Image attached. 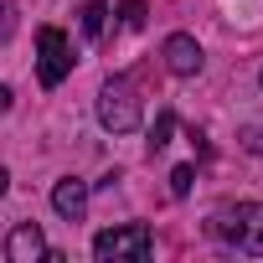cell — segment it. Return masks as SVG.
I'll list each match as a JSON object with an SVG mask.
<instances>
[{
    "mask_svg": "<svg viewBox=\"0 0 263 263\" xmlns=\"http://www.w3.org/2000/svg\"><path fill=\"white\" fill-rule=\"evenodd\" d=\"M140 114H145V103H140L135 78H108V83L98 88V124H103V129L129 135V129H140Z\"/></svg>",
    "mask_w": 263,
    "mask_h": 263,
    "instance_id": "2",
    "label": "cell"
},
{
    "mask_svg": "<svg viewBox=\"0 0 263 263\" xmlns=\"http://www.w3.org/2000/svg\"><path fill=\"white\" fill-rule=\"evenodd\" d=\"M119 26L124 31H140L145 26V0H124V6H119Z\"/></svg>",
    "mask_w": 263,
    "mask_h": 263,
    "instance_id": "9",
    "label": "cell"
},
{
    "mask_svg": "<svg viewBox=\"0 0 263 263\" xmlns=\"http://www.w3.org/2000/svg\"><path fill=\"white\" fill-rule=\"evenodd\" d=\"M52 206H57V217H67V222H83V212H88V181H78V176H62V181L52 186Z\"/></svg>",
    "mask_w": 263,
    "mask_h": 263,
    "instance_id": "6",
    "label": "cell"
},
{
    "mask_svg": "<svg viewBox=\"0 0 263 263\" xmlns=\"http://www.w3.org/2000/svg\"><path fill=\"white\" fill-rule=\"evenodd\" d=\"M165 67H171L176 78H196V72H201V47H196V36H186V31L165 36Z\"/></svg>",
    "mask_w": 263,
    "mask_h": 263,
    "instance_id": "5",
    "label": "cell"
},
{
    "mask_svg": "<svg viewBox=\"0 0 263 263\" xmlns=\"http://www.w3.org/2000/svg\"><path fill=\"white\" fill-rule=\"evenodd\" d=\"M212 237L248 253V258H263V201H237V206H217L212 212Z\"/></svg>",
    "mask_w": 263,
    "mask_h": 263,
    "instance_id": "1",
    "label": "cell"
},
{
    "mask_svg": "<svg viewBox=\"0 0 263 263\" xmlns=\"http://www.w3.org/2000/svg\"><path fill=\"white\" fill-rule=\"evenodd\" d=\"M6 186H11V171H0V196H6Z\"/></svg>",
    "mask_w": 263,
    "mask_h": 263,
    "instance_id": "15",
    "label": "cell"
},
{
    "mask_svg": "<svg viewBox=\"0 0 263 263\" xmlns=\"http://www.w3.org/2000/svg\"><path fill=\"white\" fill-rule=\"evenodd\" d=\"M16 36V0H0V42Z\"/></svg>",
    "mask_w": 263,
    "mask_h": 263,
    "instance_id": "11",
    "label": "cell"
},
{
    "mask_svg": "<svg viewBox=\"0 0 263 263\" xmlns=\"http://www.w3.org/2000/svg\"><path fill=\"white\" fill-rule=\"evenodd\" d=\"M67 72H72V47H67V36H62L57 26H42V31H36V78H42V88H57Z\"/></svg>",
    "mask_w": 263,
    "mask_h": 263,
    "instance_id": "4",
    "label": "cell"
},
{
    "mask_svg": "<svg viewBox=\"0 0 263 263\" xmlns=\"http://www.w3.org/2000/svg\"><path fill=\"white\" fill-rule=\"evenodd\" d=\"M6 108H11V88H6V83H0V114H6Z\"/></svg>",
    "mask_w": 263,
    "mask_h": 263,
    "instance_id": "14",
    "label": "cell"
},
{
    "mask_svg": "<svg viewBox=\"0 0 263 263\" xmlns=\"http://www.w3.org/2000/svg\"><path fill=\"white\" fill-rule=\"evenodd\" d=\"M248 150H263V129H248V140H242Z\"/></svg>",
    "mask_w": 263,
    "mask_h": 263,
    "instance_id": "13",
    "label": "cell"
},
{
    "mask_svg": "<svg viewBox=\"0 0 263 263\" xmlns=\"http://www.w3.org/2000/svg\"><path fill=\"white\" fill-rule=\"evenodd\" d=\"M171 135H176V114L165 108V114L155 119V129H150V155H160V150L171 145Z\"/></svg>",
    "mask_w": 263,
    "mask_h": 263,
    "instance_id": "8",
    "label": "cell"
},
{
    "mask_svg": "<svg viewBox=\"0 0 263 263\" xmlns=\"http://www.w3.org/2000/svg\"><path fill=\"white\" fill-rule=\"evenodd\" d=\"M191 181H196V171H191V165H176V171H171V196H186Z\"/></svg>",
    "mask_w": 263,
    "mask_h": 263,
    "instance_id": "12",
    "label": "cell"
},
{
    "mask_svg": "<svg viewBox=\"0 0 263 263\" xmlns=\"http://www.w3.org/2000/svg\"><path fill=\"white\" fill-rule=\"evenodd\" d=\"M103 16H108V11L98 6V0L83 11V36H88V42H98V36H103Z\"/></svg>",
    "mask_w": 263,
    "mask_h": 263,
    "instance_id": "10",
    "label": "cell"
},
{
    "mask_svg": "<svg viewBox=\"0 0 263 263\" xmlns=\"http://www.w3.org/2000/svg\"><path fill=\"white\" fill-rule=\"evenodd\" d=\"M6 258H11V263H36V258H47L42 227H36V222H21V227L6 237Z\"/></svg>",
    "mask_w": 263,
    "mask_h": 263,
    "instance_id": "7",
    "label": "cell"
},
{
    "mask_svg": "<svg viewBox=\"0 0 263 263\" xmlns=\"http://www.w3.org/2000/svg\"><path fill=\"white\" fill-rule=\"evenodd\" d=\"M150 248H155V237H150V227H145V222L103 227V232L93 237V258H98V263H145V258H150Z\"/></svg>",
    "mask_w": 263,
    "mask_h": 263,
    "instance_id": "3",
    "label": "cell"
}]
</instances>
